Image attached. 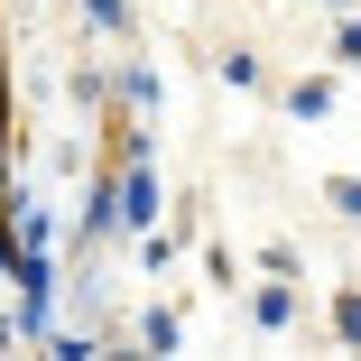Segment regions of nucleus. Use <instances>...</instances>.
<instances>
[{
  "label": "nucleus",
  "mask_w": 361,
  "mask_h": 361,
  "mask_svg": "<svg viewBox=\"0 0 361 361\" xmlns=\"http://www.w3.org/2000/svg\"><path fill=\"white\" fill-rule=\"evenodd\" d=\"M84 19H93V28H121L130 10H121V0H84Z\"/></svg>",
  "instance_id": "obj_4"
},
{
  "label": "nucleus",
  "mask_w": 361,
  "mask_h": 361,
  "mask_svg": "<svg viewBox=\"0 0 361 361\" xmlns=\"http://www.w3.org/2000/svg\"><path fill=\"white\" fill-rule=\"evenodd\" d=\"M250 306H259V324H287V315H297V297H287V287H259Z\"/></svg>",
  "instance_id": "obj_2"
},
{
  "label": "nucleus",
  "mask_w": 361,
  "mask_h": 361,
  "mask_svg": "<svg viewBox=\"0 0 361 361\" xmlns=\"http://www.w3.org/2000/svg\"><path fill=\"white\" fill-rule=\"evenodd\" d=\"M334 10H343V0H334Z\"/></svg>",
  "instance_id": "obj_7"
},
{
  "label": "nucleus",
  "mask_w": 361,
  "mask_h": 361,
  "mask_svg": "<svg viewBox=\"0 0 361 361\" xmlns=\"http://www.w3.org/2000/svg\"><path fill=\"white\" fill-rule=\"evenodd\" d=\"M0 130H10V56H0Z\"/></svg>",
  "instance_id": "obj_6"
},
{
  "label": "nucleus",
  "mask_w": 361,
  "mask_h": 361,
  "mask_svg": "<svg viewBox=\"0 0 361 361\" xmlns=\"http://www.w3.org/2000/svg\"><path fill=\"white\" fill-rule=\"evenodd\" d=\"M334 334H343V343H361V297H343V306H334Z\"/></svg>",
  "instance_id": "obj_3"
},
{
  "label": "nucleus",
  "mask_w": 361,
  "mask_h": 361,
  "mask_svg": "<svg viewBox=\"0 0 361 361\" xmlns=\"http://www.w3.org/2000/svg\"><path fill=\"white\" fill-rule=\"evenodd\" d=\"M343 56H352V65H361V19H343Z\"/></svg>",
  "instance_id": "obj_5"
},
{
  "label": "nucleus",
  "mask_w": 361,
  "mask_h": 361,
  "mask_svg": "<svg viewBox=\"0 0 361 361\" xmlns=\"http://www.w3.org/2000/svg\"><path fill=\"white\" fill-rule=\"evenodd\" d=\"M121 213H130V223H149V213H158V185H149V167H130V176H121Z\"/></svg>",
  "instance_id": "obj_1"
}]
</instances>
